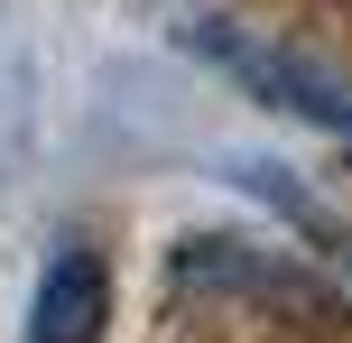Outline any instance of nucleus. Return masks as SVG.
Returning a JSON list of instances; mask_svg holds the SVG:
<instances>
[{
	"label": "nucleus",
	"mask_w": 352,
	"mask_h": 343,
	"mask_svg": "<svg viewBox=\"0 0 352 343\" xmlns=\"http://www.w3.org/2000/svg\"><path fill=\"white\" fill-rule=\"evenodd\" d=\"M176 278L204 288V297H260L269 316H297V325H316V334H343V325H352L343 297L324 288L306 260L260 251V241H232V232H195L186 251H176Z\"/></svg>",
	"instance_id": "nucleus-1"
},
{
	"label": "nucleus",
	"mask_w": 352,
	"mask_h": 343,
	"mask_svg": "<svg viewBox=\"0 0 352 343\" xmlns=\"http://www.w3.org/2000/svg\"><path fill=\"white\" fill-rule=\"evenodd\" d=\"M195 56H213V65L250 93V102L297 111V121H316V130H334V140H352V84H343L334 65H316V56H297V47H269V37H241L232 19H204V28H195Z\"/></svg>",
	"instance_id": "nucleus-2"
},
{
	"label": "nucleus",
	"mask_w": 352,
	"mask_h": 343,
	"mask_svg": "<svg viewBox=\"0 0 352 343\" xmlns=\"http://www.w3.org/2000/svg\"><path fill=\"white\" fill-rule=\"evenodd\" d=\"M102 325H111V269L102 251L65 241L28 297V343H102Z\"/></svg>",
	"instance_id": "nucleus-3"
},
{
	"label": "nucleus",
	"mask_w": 352,
	"mask_h": 343,
	"mask_svg": "<svg viewBox=\"0 0 352 343\" xmlns=\"http://www.w3.org/2000/svg\"><path fill=\"white\" fill-rule=\"evenodd\" d=\"M343 260H352V241H343Z\"/></svg>",
	"instance_id": "nucleus-4"
}]
</instances>
